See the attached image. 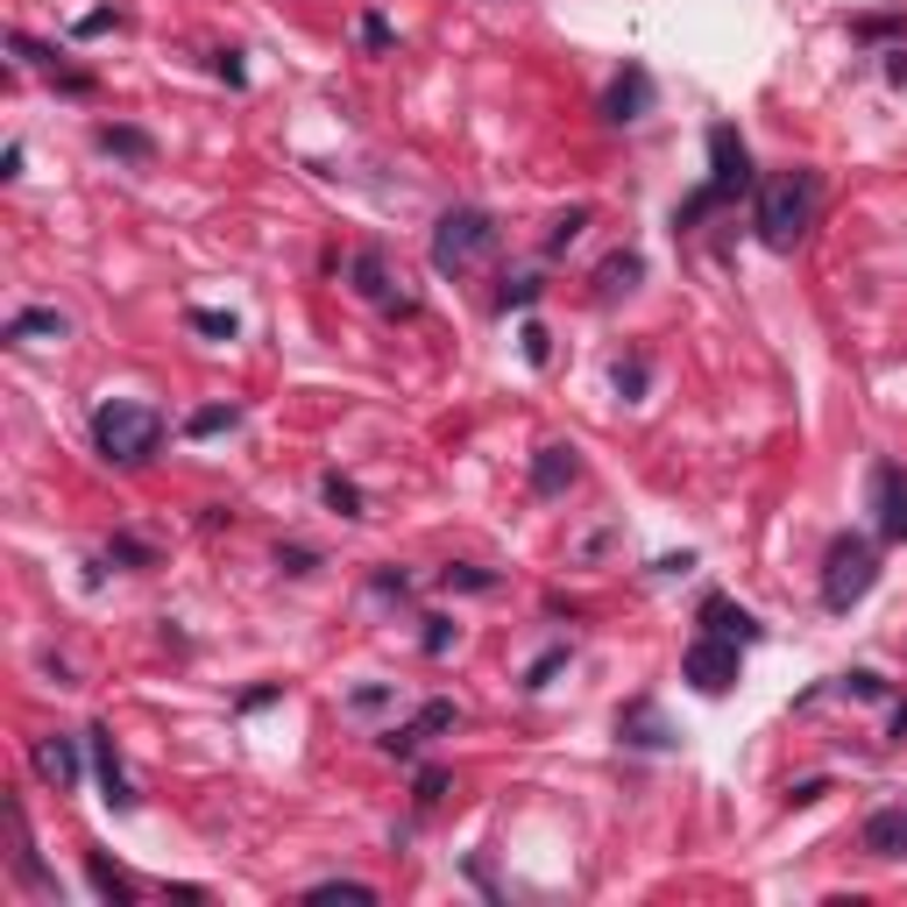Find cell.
Here are the masks:
<instances>
[{"instance_id":"8d00e7d4","label":"cell","mask_w":907,"mask_h":907,"mask_svg":"<svg viewBox=\"0 0 907 907\" xmlns=\"http://www.w3.org/2000/svg\"><path fill=\"white\" fill-rule=\"evenodd\" d=\"M107 29H121V8H92V14H79V29H71V36H107Z\"/></svg>"},{"instance_id":"4fadbf2b","label":"cell","mask_w":907,"mask_h":907,"mask_svg":"<svg viewBox=\"0 0 907 907\" xmlns=\"http://www.w3.org/2000/svg\"><path fill=\"white\" fill-rule=\"evenodd\" d=\"M574 482H582V454H574L568 440H553V447L532 454V496H568Z\"/></svg>"},{"instance_id":"4dcf8cb0","label":"cell","mask_w":907,"mask_h":907,"mask_svg":"<svg viewBox=\"0 0 907 907\" xmlns=\"http://www.w3.org/2000/svg\"><path fill=\"white\" fill-rule=\"evenodd\" d=\"M568 667V645H553V652H539V660L525 667V694H539V688H553V673Z\"/></svg>"},{"instance_id":"603a6c76","label":"cell","mask_w":907,"mask_h":907,"mask_svg":"<svg viewBox=\"0 0 907 907\" xmlns=\"http://www.w3.org/2000/svg\"><path fill=\"white\" fill-rule=\"evenodd\" d=\"M86 879H92V894H100V900H114V907H128V900H135V886H128V879L107 865V851H86Z\"/></svg>"},{"instance_id":"d4e9b609","label":"cell","mask_w":907,"mask_h":907,"mask_svg":"<svg viewBox=\"0 0 907 907\" xmlns=\"http://www.w3.org/2000/svg\"><path fill=\"white\" fill-rule=\"evenodd\" d=\"M504 574H490V568H469V561H454V568H440V589H461V595H490Z\"/></svg>"},{"instance_id":"8992f818","label":"cell","mask_w":907,"mask_h":907,"mask_svg":"<svg viewBox=\"0 0 907 907\" xmlns=\"http://www.w3.org/2000/svg\"><path fill=\"white\" fill-rule=\"evenodd\" d=\"M347 292H355L362 305H376L383 319H412L418 313V298L404 292V277L391 269L383 248H355V256H347Z\"/></svg>"},{"instance_id":"f1b7e54d","label":"cell","mask_w":907,"mask_h":907,"mask_svg":"<svg viewBox=\"0 0 907 907\" xmlns=\"http://www.w3.org/2000/svg\"><path fill=\"white\" fill-rule=\"evenodd\" d=\"M305 900H355V907H369V900H376V886H362V879H319Z\"/></svg>"},{"instance_id":"6da1fadb","label":"cell","mask_w":907,"mask_h":907,"mask_svg":"<svg viewBox=\"0 0 907 907\" xmlns=\"http://www.w3.org/2000/svg\"><path fill=\"white\" fill-rule=\"evenodd\" d=\"M816 214H822V170L816 164H787L773 178H759V191H751V227H759V241L773 256H795L801 235L816 227Z\"/></svg>"},{"instance_id":"9c48e42d","label":"cell","mask_w":907,"mask_h":907,"mask_svg":"<svg viewBox=\"0 0 907 907\" xmlns=\"http://www.w3.org/2000/svg\"><path fill=\"white\" fill-rule=\"evenodd\" d=\"M873 517H879V539L907 546V469L900 461H873Z\"/></svg>"},{"instance_id":"f35d334b","label":"cell","mask_w":907,"mask_h":907,"mask_svg":"<svg viewBox=\"0 0 907 907\" xmlns=\"http://www.w3.org/2000/svg\"><path fill=\"white\" fill-rule=\"evenodd\" d=\"M277 568H284V574H313L319 553H313V546H277Z\"/></svg>"},{"instance_id":"277c9868","label":"cell","mask_w":907,"mask_h":907,"mask_svg":"<svg viewBox=\"0 0 907 907\" xmlns=\"http://www.w3.org/2000/svg\"><path fill=\"white\" fill-rule=\"evenodd\" d=\"M879 582V546L865 532H837L822 553V610L829 617H851Z\"/></svg>"},{"instance_id":"7a4b0ae2","label":"cell","mask_w":907,"mask_h":907,"mask_svg":"<svg viewBox=\"0 0 907 907\" xmlns=\"http://www.w3.org/2000/svg\"><path fill=\"white\" fill-rule=\"evenodd\" d=\"M745 191H759V170H751V149H745V135L717 121L709 128V178L688 191L681 206H673V235H688L694 220H709V214H723V206H738Z\"/></svg>"},{"instance_id":"2e32d148","label":"cell","mask_w":907,"mask_h":907,"mask_svg":"<svg viewBox=\"0 0 907 907\" xmlns=\"http://www.w3.org/2000/svg\"><path fill=\"white\" fill-rule=\"evenodd\" d=\"M8 50L22 57V65H36V71H50V79H57V92H79V100H86V92H92V71H71L65 57H57V50H43V43H36V36H22V29H14V36H8Z\"/></svg>"},{"instance_id":"e575fe53","label":"cell","mask_w":907,"mask_h":907,"mask_svg":"<svg viewBox=\"0 0 907 907\" xmlns=\"http://www.w3.org/2000/svg\"><path fill=\"white\" fill-rule=\"evenodd\" d=\"M837 688L858 694V702H879V694H886V681H879V673H865V667L858 673H837Z\"/></svg>"},{"instance_id":"7c38bea8","label":"cell","mask_w":907,"mask_h":907,"mask_svg":"<svg viewBox=\"0 0 907 907\" xmlns=\"http://www.w3.org/2000/svg\"><path fill=\"white\" fill-rule=\"evenodd\" d=\"M617 738H624L631 751H673V745H681V738H673V723L660 717V702H652V694H639V702L617 709Z\"/></svg>"},{"instance_id":"52a82bcc","label":"cell","mask_w":907,"mask_h":907,"mask_svg":"<svg viewBox=\"0 0 907 907\" xmlns=\"http://www.w3.org/2000/svg\"><path fill=\"white\" fill-rule=\"evenodd\" d=\"M738 673H745V645L717 639V631H694V645L681 652V681L694 694H730V688H738Z\"/></svg>"},{"instance_id":"b9f144b4","label":"cell","mask_w":907,"mask_h":907,"mask_svg":"<svg viewBox=\"0 0 907 907\" xmlns=\"http://www.w3.org/2000/svg\"><path fill=\"white\" fill-rule=\"evenodd\" d=\"M376 595H412V574H397V568H376Z\"/></svg>"},{"instance_id":"e0dca14e","label":"cell","mask_w":907,"mask_h":907,"mask_svg":"<svg viewBox=\"0 0 907 907\" xmlns=\"http://www.w3.org/2000/svg\"><path fill=\"white\" fill-rule=\"evenodd\" d=\"M36 773H43L57 795H71V787L86 780V766H79V738H36Z\"/></svg>"},{"instance_id":"7402d4cb","label":"cell","mask_w":907,"mask_h":907,"mask_svg":"<svg viewBox=\"0 0 907 907\" xmlns=\"http://www.w3.org/2000/svg\"><path fill=\"white\" fill-rule=\"evenodd\" d=\"M589 220H595V206H568V214H553V227H546V256H568V248L589 235Z\"/></svg>"},{"instance_id":"60d3db41","label":"cell","mask_w":907,"mask_h":907,"mask_svg":"<svg viewBox=\"0 0 907 907\" xmlns=\"http://www.w3.org/2000/svg\"><path fill=\"white\" fill-rule=\"evenodd\" d=\"M362 50H391V22L383 14H362Z\"/></svg>"},{"instance_id":"83f0119b","label":"cell","mask_w":907,"mask_h":907,"mask_svg":"<svg viewBox=\"0 0 907 907\" xmlns=\"http://www.w3.org/2000/svg\"><path fill=\"white\" fill-rule=\"evenodd\" d=\"M539 292H546L539 277H504V292H496V313H525V305H539Z\"/></svg>"},{"instance_id":"f6af8a7d","label":"cell","mask_w":907,"mask_h":907,"mask_svg":"<svg viewBox=\"0 0 907 907\" xmlns=\"http://www.w3.org/2000/svg\"><path fill=\"white\" fill-rule=\"evenodd\" d=\"M886 57V86H907V43H894V50H879Z\"/></svg>"},{"instance_id":"1f68e13d","label":"cell","mask_w":907,"mask_h":907,"mask_svg":"<svg viewBox=\"0 0 907 907\" xmlns=\"http://www.w3.org/2000/svg\"><path fill=\"white\" fill-rule=\"evenodd\" d=\"M191 334H214V341H235L241 334V326H235V313H206V305H191Z\"/></svg>"},{"instance_id":"c3c4849f","label":"cell","mask_w":907,"mask_h":907,"mask_svg":"<svg viewBox=\"0 0 907 907\" xmlns=\"http://www.w3.org/2000/svg\"><path fill=\"white\" fill-rule=\"evenodd\" d=\"M894 738H907V702H900V709H894Z\"/></svg>"},{"instance_id":"ac0fdd59","label":"cell","mask_w":907,"mask_h":907,"mask_svg":"<svg viewBox=\"0 0 907 907\" xmlns=\"http://www.w3.org/2000/svg\"><path fill=\"white\" fill-rule=\"evenodd\" d=\"M71 334V319L57 313V305H29V313H14L8 326H0V341L8 347H36V341H65Z\"/></svg>"},{"instance_id":"4316f807","label":"cell","mask_w":907,"mask_h":907,"mask_svg":"<svg viewBox=\"0 0 907 907\" xmlns=\"http://www.w3.org/2000/svg\"><path fill=\"white\" fill-rule=\"evenodd\" d=\"M319 496H326V504H334L341 517H369V511H362V490H355L347 475H326V482H319Z\"/></svg>"},{"instance_id":"cb8c5ba5","label":"cell","mask_w":907,"mask_h":907,"mask_svg":"<svg viewBox=\"0 0 907 907\" xmlns=\"http://www.w3.org/2000/svg\"><path fill=\"white\" fill-rule=\"evenodd\" d=\"M235 426H241L235 404H199V412L185 418V433H191V440H214V433H235Z\"/></svg>"},{"instance_id":"30bf717a","label":"cell","mask_w":907,"mask_h":907,"mask_svg":"<svg viewBox=\"0 0 907 907\" xmlns=\"http://www.w3.org/2000/svg\"><path fill=\"white\" fill-rule=\"evenodd\" d=\"M652 92H660V86H652V71H645V65H624V71L603 86V121H610V128L645 121V114H652Z\"/></svg>"},{"instance_id":"3957f363","label":"cell","mask_w":907,"mask_h":907,"mask_svg":"<svg viewBox=\"0 0 907 907\" xmlns=\"http://www.w3.org/2000/svg\"><path fill=\"white\" fill-rule=\"evenodd\" d=\"M164 447V412L157 404H135V397H107L92 412V454H107L114 469H142Z\"/></svg>"},{"instance_id":"d590c367","label":"cell","mask_w":907,"mask_h":907,"mask_svg":"<svg viewBox=\"0 0 907 907\" xmlns=\"http://www.w3.org/2000/svg\"><path fill=\"white\" fill-rule=\"evenodd\" d=\"M894 29H907V14H865V22H851V36H865V43H879Z\"/></svg>"},{"instance_id":"ee69618b","label":"cell","mask_w":907,"mask_h":907,"mask_svg":"<svg viewBox=\"0 0 907 907\" xmlns=\"http://www.w3.org/2000/svg\"><path fill=\"white\" fill-rule=\"evenodd\" d=\"M383 702H391V688H355V694H347V709H362V717H369V709H383Z\"/></svg>"},{"instance_id":"8fae6325","label":"cell","mask_w":907,"mask_h":907,"mask_svg":"<svg viewBox=\"0 0 907 907\" xmlns=\"http://www.w3.org/2000/svg\"><path fill=\"white\" fill-rule=\"evenodd\" d=\"M86 745H92V773H100V801L114 808V816H128V808L142 801V795H135V787H128V773H121V751H114V730H107V723H92V730H86Z\"/></svg>"},{"instance_id":"d6a6232c","label":"cell","mask_w":907,"mask_h":907,"mask_svg":"<svg viewBox=\"0 0 907 907\" xmlns=\"http://www.w3.org/2000/svg\"><path fill=\"white\" fill-rule=\"evenodd\" d=\"M645 355H624V362H617V397H645Z\"/></svg>"},{"instance_id":"ba28073f","label":"cell","mask_w":907,"mask_h":907,"mask_svg":"<svg viewBox=\"0 0 907 907\" xmlns=\"http://www.w3.org/2000/svg\"><path fill=\"white\" fill-rule=\"evenodd\" d=\"M454 723H461V709L447 702V694H433V702H426V709H418V717H412V723H391V730H383V738H376V745H383V751H391V759H418V745H433V738H440V730H454Z\"/></svg>"},{"instance_id":"d6986e66","label":"cell","mask_w":907,"mask_h":907,"mask_svg":"<svg viewBox=\"0 0 907 907\" xmlns=\"http://www.w3.org/2000/svg\"><path fill=\"white\" fill-rule=\"evenodd\" d=\"M92 142H100L107 157H121V164H149V157H157V135L128 128V121H100V128H92Z\"/></svg>"},{"instance_id":"bcb514c9","label":"cell","mask_w":907,"mask_h":907,"mask_svg":"<svg viewBox=\"0 0 907 907\" xmlns=\"http://www.w3.org/2000/svg\"><path fill=\"white\" fill-rule=\"evenodd\" d=\"M694 568V553H667V561H652V574H660V582H673V574H688Z\"/></svg>"},{"instance_id":"74e56055","label":"cell","mask_w":907,"mask_h":907,"mask_svg":"<svg viewBox=\"0 0 907 907\" xmlns=\"http://www.w3.org/2000/svg\"><path fill=\"white\" fill-rule=\"evenodd\" d=\"M214 79H227L235 92L248 86V65H241V50H220V57H214Z\"/></svg>"},{"instance_id":"5b68a950","label":"cell","mask_w":907,"mask_h":907,"mask_svg":"<svg viewBox=\"0 0 907 907\" xmlns=\"http://www.w3.org/2000/svg\"><path fill=\"white\" fill-rule=\"evenodd\" d=\"M496 241H504L496 214H482V206H447L440 227H433V269L440 277H469L475 263L496 256Z\"/></svg>"},{"instance_id":"5bb4252c","label":"cell","mask_w":907,"mask_h":907,"mask_svg":"<svg viewBox=\"0 0 907 907\" xmlns=\"http://www.w3.org/2000/svg\"><path fill=\"white\" fill-rule=\"evenodd\" d=\"M858 844H865L873 858H907V801L873 808V816H865V829H858Z\"/></svg>"},{"instance_id":"44dd1931","label":"cell","mask_w":907,"mask_h":907,"mask_svg":"<svg viewBox=\"0 0 907 907\" xmlns=\"http://www.w3.org/2000/svg\"><path fill=\"white\" fill-rule=\"evenodd\" d=\"M14 873H22L36 894H57V879H50V865L36 858V837H29V816L14 808Z\"/></svg>"},{"instance_id":"484cf974","label":"cell","mask_w":907,"mask_h":907,"mask_svg":"<svg viewBox=\"0 0 907 907\" xmlns=\"http://www.w3.org/2000/svg\"><path fill=\"white\" fill-rule=\"evenodd\" d=\"M107 561H121V568H157V546H149V539H135V532H114V539H107Z\"/></svg>"},{"instance_id":"7dc6e473","label":"cell","mask_w":907,"mask_h":907,"mask_svg":"<svg viewBox=\"0 0 907 907\" xmlns=\"http://www.w3.org/2000/svg\"><path fill=\"white\" fill-rule=\"evenodd\" d=\"M277 694H284V688H248V694H241V717H256V709H269Z\"/></svg>"},{"instance_id":"9a60e30c","label":"cell","mask_w":907,"mask_h":907,"mask_svg":"<svg viewBox=\"0 0 907 907\" xmlns=\"http://www.w3.org/2000/svg\"><path fill=\"white\" fill-rule=\"evenodd\" d=\"M702 631H717V639H730V645H759L766 639V624L745 603H730V595H709L702 603Z\"/></svg>"},{"instance_id":"7bdbcfd3","label":"cell","mask_w":907,"mask_h":907,"mask_svg":"<svg viewBox=\"0 0 907 907\" xmlns=\"http://www.w3.org/2000/svg\"><path fill=\"white\" fill-rule=\"evenodd\" d=\"M829 795V780H795L787 787V808H808V801H822Z\"/></svg>"},{"instance_id":"f546056e","label":"cell","mask_w":907,"mask_h":907,"mask_svg":"<svg viewBox=\"0 0 907 907\" xmlns=\"http://www.w3.org/2000/svg\"><path fill=\"white\" fill-rule=\"evenodd\" d=\"M517 347H525V362H532V369H546V362H553V334H546L539 319H525V326H517Z\"/></svg>"},{"instance_id":"ab89813d","label":"cell","mask_w":907,"mask_h":907,"mask_svg":"<svg viewBox=\"0 0 907 907\" xmlns=\"http://www.w3.org/2000/svg\"><path fill=\"white\" fill-rule=\"evenodd\" d=\"M447 645H454V617H426V652L440 660Z\"/></svg>"},{"instance_id":"ffe728a7","label":"cell","mask_w":907,"mask_h":907,"mask_svg":"<svg viewBox=\"0 0 907 907\" xmlns=\"http://www.w3.org/2000/svg\"><path fill=\"white\" fill-rule=\"evenodd\" d=\"M639 277H645V256H639V248H617V256L595 269V298H603V305H610V298H624Z\"/></svg>"},{"instance_id":"836d02e7","label":"cell","mask_w":907,"mask_h":907,"mask_svg":"<svg viewBox=\"0 0 907 907\" xmlns=\"http://www.w3.org/2000/svg\"><path fill=\"white\" fill-rule=\"evenodd\" d=\"M412 795H418V808H440V795H447V773H440V766H418Z\"/></svg>"}]
</instances>
